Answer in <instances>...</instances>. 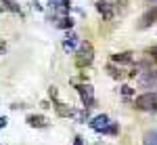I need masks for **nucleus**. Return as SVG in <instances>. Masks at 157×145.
<instances>
[{"instance_id": "17", "label": "nucleus", "mask_w": 157, "mask_h": 145, "mask_svg": "<svg viewBox=\"0 0 157 145\" xmlns=\"http://www.w3.org/2000/svg\"><path fill=\"white\" fill-rule=\"evenodd\" d=\"M149 57H153V59L157 61V44H155V46H151V48H149Z\"/></svg>"}, {"instance_id": "9", "label": "nucleus", "mask_w": 157, "mask_h": 145, "mask_svg": "<svg viewBox=\"0 0 157 145\" xmlns=\"http://www.w3.org/2000/svg\"><path fill=\"white\" fill-rule=\"evenodd\" d=\"M97 11L101 13L105 19H111V17H113V9H111V4L105 2V0H98L97 2Z\"/></svg>"}, {"instance_id": "13", "label": "nucleus", "mask_w": 157, "mask_h": 145, "mask_svg": "<svg viewBox=\"0 0 157 145\" xmlns=\"http://www.w3.org/2000/svg\"><path fill=\"white\" fill-rule=\"evenodd\" d=\"M57 27H61V30H71L73 27V19L65 15V17H61L59 21H57Z\"/></svg>"}, {"instance_id": "11", "label": "nucleus", "mask_w": 157, "mask_h": 145, "mask_svg": "<svg viewBox=\"0 0 157 145\" xmlns=\"http://www.w3.org/2000/svg\"><path fill=\"white\" fill-rule=\"evenodd\" d=\"M143 145H157V131H147L143 137Z\"/></svg>"}, {"instance_id": "16", "label": "nucleus", "mask_w": 157, "mask_h": 145, "mask_svg": "<svg viewBox=\"0 0 157 145\" xmlns=\"http://www.w3.org/2000/svg\"><path fill=\"white\" fill-rule=\"evenodd\" d=\"M120 91H121V95H126V97H130V95H132V93H134V91H132V88H130V86H128V84H124V86H121V88H120Z\"/></svg>"}, {"instance_id": "22", "label": "nucleus", "mask_w": 157, "mask_h": 145, "mask_svg": "<svg viewBox=\"0 0 157 145\" xmlns=\"http://www.w3.org/2000/svg\"><path fill=\"white\" fill-rule=\"evenodd\" d=\"M48 2H50V4H57V0H48Z\"/></svg>"}, {"instance_id": "5", "label": "nucleus", "mask_w": 157, "mask_h": 145, "mask_svg": "<svg viewBox=\"0 0 157 145\" xmlns=\"http://www.w3.org/2000/svg\"><path fill=\"white\" fill-rule=\"evenodd\" d=\"M88 124H90L92 131H97V133H105V131L109 128V124H111V120H109L107 114H98V116H94Z\"/></svg>"}, {"instance_id": "7", "label": "nucleus", "mask_w": 157, "mask_h": 145, "mask_svg": "<svg viewBox=\"0 0 157 145\" xmlns=\"http://www.w3.org/2000/svg\"><path fill=\"white\" fill-rule=\"evenodd\" d=\"M25 122H27L32 128H46V126H48L46 118H44V116H40V114H29Z\"/></svg>"}, {"instance_id": "19", "label": "nucleus", "mask_w": 157, "mask_h": 145, "mask_svg": "<svg viewBox=\"0 0 157 145\" xmlns=\"http://www.w3.org/2000/svg\"><path fill=\"white\" fill-rule=\"evenodd\" d=\"M48 95L52 97V99H57V95H59V93H57V88H55V86H50V88H48Z\"/></svg>"}, {"instance_id": "1", "label": "nucleus", "mask_w": 157, "mask_h": 145, "mask_svg": "<svg viewBox=\"0 0 157 145\" xmlns=\"http://www.w3.org/2000/svg\"><path fill=\"white\" fill-rule=\"evenodd\" d=\"M134 107L140 111H157V95L155 93H143L134 99Z\"/></svg>"}, {"instance_id": "4", "label": "nucleus", "mask_w": 157, "mask_h": 145, "mask_svg": "<svg viewBox=\"0 0 157 145\" xmlns=\"http://www.w3.org/2000/svg\"><path fill=\"white\" fill-rule=\"evenodd\" d=\"M138 84L145 86V88H151L153 84H157V70L155 67H151V70H145V72H140L138 76Z\"/></svg>"}, {"instance_id": "18", "label": "nucleus", "mask_w": 157, "mask_h": 145, "mask_svg": "<svg viewBox=\"0 0 157 145\" xmlns=\"http://www.w3.org/2000/svg\"><path fill=\"white\" fill-rule=\"evenodd\" d=\"M61 6H63L65 11H69V9H71V0H61Z\"/></svg>"}, {"instance_id": "3", "label": "nucleus", "mask_w": 157, "mask_h": 145, "mask_svg": "<svg viewBox=\"0 0 157 145\" xmlns=\"http://www.w3.org/2000/svg\"><path fill=\"white\" fill-rule=\"evenodd\" d=\"M78 93H80V99H82V103H84L86 109L94 107V88L90 84H78Z\"/></svg>"}, {"instance_id": "21", "label": "nucleus", "mask_w": 157, "mask_h": 145, "mask_svg": "<svg viewBox=\"0 0 157 145\" xmlns=\"http://www.w3.org/2000/svg\"><path fill=\"white\" fill-rule=\"evenodd\" d=\"M73 145H84V139H82V137H75V141H73Z\"/></svg>"}, {"instance_id": "15", "label": "nucleus", "mask_w": 157, "mask_h": 145, "mask_svg": "<svg viewBox=\"0 0 157 145\" xmlns=\"http://www.w3.org/2000/svg\"><path fill=\"white\" fill-rule=\"evenodd\" d=\"M105 133H107V135H117V133H120V126H117L115 122H111V124H109V128L105 131Z\"/></svg>"}, {"instance_id": "6", "label": "nucleus", "mask_w": 157, "mask_h": 145, "mask_svg": "<svg viewBox=\"0 0 157 145\" xmlns=\"http://www.w3.org/2000/svg\"><path fill=\"white\" fill-rule=\"evenodd\" d=\"M155 21H157V9H155V6H151V9H149V11H147L145 15L140 17V23H138V27H140V30H147V27H151Z\"/></svg>"}, {"instance_id": "14", "label": "nucleus", "mask_w": 157, "mask_h": 145, "mask_svg": "<svg viewBox=\"0 0 157 145\" xmlns=\"http://www.w3.org/2000/svg\"><path fill=\"white\" fill-rule=\"evenodd\" d=\"M0 2H2V4H4V6H6L9 11H13V13H19V4H17L15 0H0Z\"/></svg>"}, {"instance_id": "2", "label": "nucleus", "mask_w": 157, "mask_h": 145, "mask_svg": "<svg viewBox=\"0 0 157 145\" xmlns=\"http://www.w3.org/2000/svg\"><path fill=\"white\" fill-rule=\"evenodd\" d=\"M94 59V50H92V44L90 42H82L80 50L75 53V65L78 67H88Z\"/></svg>"}, {"instance_id": "12", "label": "nucleus", "mask_w": 157, "mask_h": 145, "mask_svg": "<svg viewBox=\"0 0 157 145\" xmlns=\"http://www.w3.org/2000/svg\"><path fill=\"white\" fill-rule=\"evenodd\" d=\"M75 44H78L75 36H73V34H67V36H65V40H63V48H65V50H73V48H75Z\"/></svg>"}, {"instance_id": "8", "label": "nucleus", "mask_w": 157, "mask_h": 145, "mask_svg": "<svg viewBox=\"0 0 157 145\" xmlns=\"http://www.w3.org/2000/svg\"><path fill=\"white\" fill-rule=\"evenodd\" d=\"M55 111L59 114L61 118H71V116H75V114H78V111H73L69 105H65V103H61V101H57V103H55Z\"/></svg>"}, {"instance_id": "10", "label": "nucleus", "mask_w": 157, "mask_h": 145, "mask_svg": "<svg viewBox=\"0 0 157 145\" xmlns=\"http://www.w3.org/2000/svg\"><path fill=\"white\" fill-rule=\"evenodd\" d=\"M111 59L115 61V63H132L134 57H132V53H128V50H126V53H115Z\"/></svg>"}, {"instance_id": "20", "label": "nucleus", "mask_w": 157, "mask_h": 145, "mask_svg": "<svg viewBox=\"0 0 157 145\" xmlns=\"http://www.w3.org/2000/svg\"><path fill=\"white\" fill-rule=\"evenodd\" d=\"M6 124H9V120H6V118H4V116H0V128H4V126H6Z\"/></svg>"}]
</instances>
